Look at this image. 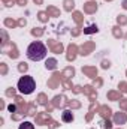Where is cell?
<instances>
[{
  "label": "cell",
  "instance_id": "1",
  "mask_svg": "<svg viewBox=\"0 0 127 129\" xmlns=\"http://www.w3.org/2000/svg\"><path fill=\"white\" fill-rule=\"evenodd\" d=\"M27 57L33 62H40L46 57V47L40 41H34L27 48Z\"/></svg>",
  "mask_w": 127,
  "mask_h": 129
},
{
  "label": "cell",
  "instance_id": "2",
  "mask_svg": "<svg viewBox=\"0 0 127 129\" xmlns=\"http://www.w3.org/2000/svg\"><path fill=\"white\" fill-rule=\"evenodd\" d=\"M36 89V81L30 75H24L18 81V92L23 95H32Z\"/></svg>",
  "mask_w": 127,
  "mask_h": 129
},
{
  "label": "cell",
  "instance_id": "3",
  "mask_svg": "<svg viewBox=\"0 0 127 129\" xmlns=\"http://www.w3.org/2000/svg\"><path fill=\"white\" fill-rule=\"evenodd\" d=\"M61 120H63L64 123H70V122H73V114H72L70 110H64L63 113H61Z\"/></svg>",
  "mask_w": 127,
  "mask_h": 129
},
{
  "label": "cell",
  "instance_id": "4",
  "mask_svg": "<svg viewBox=\"0 0 127 129\" xmlns=\"http://www.w3.org/2000/svg\"><path fill=\"white\" fill-rule=\"evenodd\" d=\"M18 129H34V125H33L32 122H23Z\"/></svg>",
  "mask_w": 127,
  "mask_h": 129
},
{
  "label": "cell",
  "instance_id": "5",
  "mask_svg": "<svg viewBox=\"0 0 127 129\" xmlns=\"http://www.w3.org/2000/svg\"><path fill=\"white\" fill-rule=\"evenodd\" d=\"M55 60L51 59V60H46V69H55Z\"/></svg>",
  "mask_w": 127,
  "mask_h": 129
},
{
  "label": "cell",
  "instance_id": "6",
  "mask_svg": "<svg viewBox=\"0 0 127 129\" xmlns=\"http://www.w3.org/2000/svg\"><path fill=\"white\" fill-rule=\"evenodd\" d=\"M97 30H99V29H97L96 26H90L88 29H85V30H84V33H87V35H88V33H94V32H97Z\"/></svg>",
  "mask_w": 127,
  "mask_h": 129
},
{
  "label": "cell",
  "instance_id": "7",
  "mask_svg": "<svg viewBox=\"0 0 127 129\" xmlns=\"http://www.w3.org/2000/svg\"><path fill=\"white\" fill-rule=\"evenodd\" d=\"M8 110H9L11 113H15V111H17V107H15V105L12 104V105H9V107H8Z\"/></svg>",
  "mask_w": 127,
  "mask_h": 129
}]
</instances>
